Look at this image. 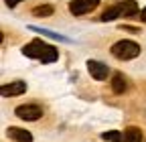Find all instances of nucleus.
I'll return each mask as SVG.
<instances>
[{
	"instance_id": "obj_1",
	"label": "nucleus",
	"mask_w": 146,
	"mask_h": 142,
	"mask_svg": "<svg viewBox=\"0 0 146 142\" xmlns=\"http://www.w3.org/2000/svg\"><path fill=\"white\" fill-rule=\"evenodd\" d=\"M110 51H112V55H114L116 59L128 61V59H134V57H138V55H140V45H138V43H134V41L124 39V41L114 43Z\"/></svg>"
},
{
	"instance_id": "obj_2",
	"label": "nucleus",
	"mask_w": 146,
	"mask_h": 142,
	"mask_svg": "<svg viewBox=\"0 0 146 142\" xmlns=\"http://www.w3.org/2000/svg\"><path fill=\"white\" fill-rule=\"evenodd\" d=\"M14 114L21 118V120H27V122H35L43 116V108L36 104H25V106H18L14 110Z\"/></svg>"
},
{
	"instance_id": "obj_3",
	"label": "nucleus",
	"mask_w": 146,
	"mask_h": 142,
	"mask_svg": "<svg viewBox=\"0 0 146 142\" xmlns=\"http://www.w3.org/2000/svg\"><path fill=\"white\" fill-rule=\"evenodd\" d=\"M49 47H51V45H45L43 41L35 39V41H31L29 45H25V47H23V53H25L27 57H31V59H39V61H41V59H43V55L49 51Z\"/></svg>"
},
{
	"instance_id": "obj_4",
	"label": "nucleus",
	"mask_w": 146,
	"mask_h": 142,
	"mask_svg": "<svg viewBox=\"0 0 146 142\" xmlns=\"http://www.w3.org/2000/svg\"><path fill=\"white\" fill-rule=\"evenodd\" d=\"M98 4H100V0H71V2H69V10H71V14L81 16V14L91 12Z\"/></svg>"
},
{
	"instance_id": "obj_5",
	"label": "nucleus",
	"mask_w": 146,
	"mask_h": 142,
	"mask_svg": "<svg viewBox=\"0 0 146 142\" xmlns=\"http://www.w3.org/2000/svg\"><path fill=\"white\" fill-rule=\"evenodd\" d=\"M87 71L91 73V77L98 79V81H104V79L108 77V73H110L108 65H104V63H100V61H94V59L87 61Z\"/></svg>"
},
{
	"instance_id": "obj_6",
	"label": "nucleus",
	"mask_w": 146,
	"mask_h": 142,
	"mask_svg": "<svg viewBox=\"0 0 146 142\" xmlns=\"http://www.w3.org/2000/svg\"><path fill=\"white\" fill-rule=\"evenodd\" d=\"M27 92V83L25 81H10L8 85H2L0 87V94L4 98H10V96H21Z\"/></svg>"
},
{
	"instance_id": "obj_7",
	"label": "nucleus",
	"mask_w": 146,
	"mask_h": 142,
	"mask_svg": "<svg viewBox=\"0 0 146 142\" xmlns=\"http://www.w3.org/2000/svg\"><path fill=\"white\" fill-rule=\"evenodd\" d=\"M6 134H8V138H12L14 142H33V134H31L29 130L16 128V126H10Z\"/></svg>"
},
{
	"instance_id": "obj_8",
	"label": "nucleus",
	"mask_w": 146,
	"mask_h": 142,
	"mask_svg": "<svg viewBox=\"0 0 146 142\" xmlns=\"http://www.w3.org/2000/svg\"><path fill=\"white\" fill-rule=\"evenodd\" d=\"M118 8H120V16H134L138 12L136 0H124V2L118 4Z\"/></svg>"
},
{
	"instance_id": "obj_9",
	"label": "nucleus",
	"mask_w": 146,
	"mask_h": 142,
	"mask_svg": "<svg viewBox=\"0 0 146 142\" xmlns=\"http://www.w3.org/2000/svg\"><path fill=\"white\" fill-rule=\"evenodd\" d=\"M122 142H142V130H140V128H136V126L126 128Z\"/></svg>"
},
{
	"instance_id": "obj_10",
	"label": "nucleus",
	"mask_w": 146,
	"mask_h": 142,
	"mask_svg": "<svg viewBox=\"0 0 146 142\" xmlns=\"http://www.w3.org/2000/svg\"><path fill=\"white\" fill-rule=\"evenodd\" d=\"M126 87H128L126 77H124L122 73H116V75L112 77V90H114V94H124Z\"/></svg>"
},
{
	"instance_id": "obj_11",
	"label": "nucleus",
	"mask_w": 146,
	"mask_h": 142,
	"mask_svg": "<svg viewBox=\"0 0 146 142\" xmlns=\"http://www.w3.org/2000/svg\"><path fill=\"white\" fill-rule=\"evenodd\" d=\"M31 31H35V33H41L43 37H51V39H55V41L69 43V39H67V37H63V35H57V33H53V31H47V29H36V27H31Z\"/></svg>"
},
{
	"instance_id": "obj_12",
	"label": "nucleus",
	"mask_w": 146,
	"mask_h": 142,
	"mask_svg": "<svg viewBox=\"0 0 146 142\" xmlns=\"http://www.w3.org/2000/svg\"><path fill=\"white\" fill-rule=\"evenodd\" d=\"M118 16H120V8H118V4H116V6L108 8V10L102 14V21H104V23H108V21H114V19H118Z\"/></svg>"
},
{
	"instance_id": "obj_13",
	"label": "nucleus",
	"mask_w": 146,
	"mask_h": 142,
	"mask_svg": "<svg viewBox=\"0 0 146 142\" xmlns=\"http://www.w3.org/2000/svg\"><path fill=\"white\" fill-rule=\"evenodd\" d=\"M33 14L35 16H51L53 14V6L51 4H43V6H36V8H33Z\"/></svg>"
},
{
	"instance_id": "obj_14",
	"label": "nucleus",
	"mask_w": 146,
	"mask_h": 142,
	"mask_svg": "<svg viewBox=\"0 0 146 142\" xmlns=\"http://www.w3.org/2000/svg\"><path fill=\"white\" fill-rule=\"evenodd\" d=\"M102 138H104V140H108V142H122L124 134H122L120 130H112V132H104V134H102Z\"/></svg>"
},
{
	"instance_id": "obj_15",
	"label": "nucleus",
	"mask_w": 146,
	"mask_h": 142,
	"mask_svg": "<svg viewBox=\"0 0 146 142\" xmlns=\"http://www.w3.org/2000/svg\"><path fill=\"white\" fill-rule=\"evenodd\" d=\"M59 59V51L57 49H55V47H49V51L45 53V55H43V63H53V61H57Z\"/></svg>"
},
{
	"instance_id": "obj_16",
	"label": "nucleus",
	"mask_w": 146,
	"mask_h": 142,
	"mask_svg": "<svg viewBox=\"0 0 146 142\" xmlns=\"http://www.w3.org/2000/svg\"><path fill=\"white\" fill-rule=\"evenodd\" d=\"M18 2H21V0H6V4H8V6H16Z\"/></svg>"
},
{
	"instance_id": "obj_17",
	"label": "nucleus",
	"mask_w": 146,
	"mask_h": 142,
	"mask_svg": "<svg viewBox=\"0 0 146 142\" xmlns=\"http://www.w3.org/2000/svg\"><path fill=\"white\" fill-rule=\"evenodd\" d=\"M140 19L146 23V8H142V10H140Z\"/></svg>"
}]
</instances>
